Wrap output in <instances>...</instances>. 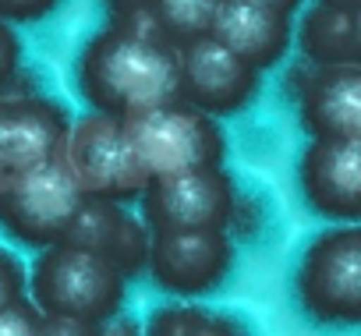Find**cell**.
I'll return each instance as SVG.
<instances>
[{"label": "cell", "instance_id": "cell-1", "mask_svg": "<svg viewBox=\"0 0 361 336\" xmlns=\"http://www.w3.org/2000/svg\"><path fill=\"white\" fill-rule=\"evenodd\" d=\"M75 82L92 110L131 117L177 99V50L145 25L114 22L82 46Z\"/></svg>", "mask_w": 361, "mask_h": 336}, {"label": "cell", "instance_id": "cell-2", "mask_svg": "<svg viewBox=\"0 0 361 336\" xmlns=\"http://www.w3.org/2000/svg\"><path fill=\"white\" fill-rule=\"evenodd\" d=\"M25 294L43 315H68L96 329L124 308L128 276L99 251L57 241L39 248L25 273Z\"/></svg>", "mask_w": 361, "mask_h": 336}, {"label": "cell", "instance_id": "cell-3", "mask_svg": "<svg viewBox=\"0 0 361 336\" xmlns=\"http://www.w3.org/2000/svg\"><path fill=\"white\" fill-rule=\"evenodd\" d=\"M121 120L131 152L149 181L180 170H199V166H224L227 159V135L216 117L202 113L180 96Z\"/></svg>", "mask_w": 361, "mask_h": 336}, {"label": "cell", "instance_id": "cell-4", "mask_svg": "<svg viewBox=\"0 0 361 336\" xmlns=\"http://www.w3.org/2000/svg\"><path fill=\"white\" fill-rule=\"evenodd\" d=\"M301 311L319 325H357L361 318V230L336 223L315 234L294 276Z\"/></svg>", "mask_w": 361, "mask_h": 336}, {"label": "cell", "instance_id": "cell-5", "mask_svg": "<svg viewBox=\"0 0 361 336\" xmlns=\"http://www.w3.org/2000/svg\"><path fill=\"white\" fill-rule=\"evenodd\" d=\"M64 163L78 188L92 199L110 202H138L142 188L149 185L142 163L131 152V142L124 135V120L114 113H85L71 120L64 138Z\"/></svg>", "mask_w": 361, "mask_h": 336}, {"label": "cell", "instance_id": "cell-6", "mask_svg": "<svg viewBox=\"0 0 361 336\" xmlns=\"http://www.w3.org/2000/svg\"><path fill=\"white\" fill-rule=\"evenodd\" d=\"M138 202L149 230H231L238 213V192L224 166L152 178Z\"/></svg>", "mask_w": 361, "mask_h": 336}, {"label": "cell", "instance_id": "cell-7", "mask_svg": "<svg viewBox=\"0 0 361 336\" xmlns=\"http://www.w3.org/2000/svg\"><path fill=\"white\" fill-rule=\"evenodd\" d=\"M82 202L85 192L71 178L64 156H57L0 192V227L18 244L39 251L64 237Z\"/></svg>", "mask_w": 361, "mask_h": 336}, {"label": "cell", "instance_id": "cell-8", "mask_svg": "<svg viewBox=\"0 0 361 336\" xmlns=\"http://www.w3.org/2000/svg\"><path fill=\"white\" fill-rule=\"evenodd\" d=\"M234 241L227 230H149L145 273L170 297H206L227 283Z\"/></svg>", "mask_w": 361, "mask_h": 336}, {"label": "cell", "instance_id": "cell-9", "mask_svg": "<svg viewBox=\"0 0 361 336\" xmlns=\"http://www.w3.org/2000/svg\"><path fill=\"white\" fill-rule=\"evenodd\" d=\"M262 71L227 50L220 39L202 36L177 50V96L209 117H234L255 103Z\"/></svg>", "mask_w": 361, "mask_h": 336}, {"label": "cell", "instance_id": "cell-10", "mask_svg": "<svg viewBox=\"0 0 361 336\" xmlns=\"http://www.w3.org/2000/svg\"><path fill=\"white\" fill-rule=\"evenodd\" d=\"M71 113L50 96L0 92V192L64 152Z\"/></svg>", "mask_w": 361, "mask_h": 336}, {"label": "cell", "instance_id": "cell-11", "mask_svg": "<svg viewBox=\"0 0 361 336\" xmlns=\"http://www.w3.org/2000/svg\"><path fill=\"white\" fill-rule=\"evenodd\" d=\"M308 138H361V64H298L287 75Z\"/></svg>", "mask_w": 361, "mask_h": 336}, {"label": "cell", "instance_id": "cell-12", "mask_svg": "<svg viewBox=\"0 0 361 336\" xmlns=\"http://www.w3.org/2000/svg\"><path fill=\"white\" fill-rule=\"evenodd\" d=\"M308 209L333 223L361 216V138H312L298 163Z\"/></svg>", "mask_w": 361, "mask_h": 336}, {"label": "cell", "instance_id": "cell-13", "mask_svg": "<svg viewBox=\"0 0 361 336\" xmlns=\"http://www.w3.org/2000/svg\"><path fill=\"white\" fill-rule=\"evenodd\" d=\"M61 241H71V244H82V248L106 255L124 276L145 273L149 227L142 223V216L128 213L124 202L85 195L82 209L75 213V220H71V227L64 230Z\"/></svg>", "mask_w": 361, "mask_h": 336}, {"label": "cell", "instance_id": "cell-14", "mask_svg": "<svg viewBox=\"0 0 361 336\" xmlns=\"http://www.w3.org/2000/svg\"><path fill=\"white\" fill-rule=\"evenodd\" d=\"M209 36L220 39L227 50H234L241 61H248L255 71H273L290 50L294 22L287 11L220 0Z\"/></svg>", "mask_w": 361, "mask_h": 336}, {"label": "cell", "instance_id": "cell-15", "mask_svg": "<svg viewBox=\"0 0 361 336\" xmlns=\"http://www.w3.org/2000/svg\"><path fill=\"white\" fill-rule=\"evenodd\" d=\"M290 46L308 64H361V15L312 4L294 25Z\"/></svg>", "mask_w": 361, "mask_h": 336}, {"label": "cell", "instance_id": "cell-16", "mask_svg": "<svg viewBox=\"0 0 361 336\" xmlns=\"http://www.w3.org/2000/svg\"><path fill=\"white\" fill-rule=\"evenodd\" d=\"M216 8H220V0H142L128 18H114V22L145 25L163 43L180 50V46H188V43L209 36Z\"/></svg>", "mask_w": 361, "mask_h": 336}, {"label": "cell", "instance_id": "cell-17", "mask_svg": "<svg viewBox=\"0 0 361 336\" xmlns=\"http://www.w3.org/2000/svg\"><path fill=\"white\" fill-rule=\"evenodd\" d=\"M145 332L152 336H224V332H238V325L195 304H166L152 311V318L145 322Z\"/></svg>", "mask_w": 361, "mask_h": 336}, {"label": "cell", "instance_id": "cell-18", "mask_svg": "<svg viewBox=\"0 0 361 336\" xmlns=\"http://www.w3.org/2000/svg\"><path fill=\"white\" fill-rule=\"evenodd\" d=\"M43 311L22 294L8 304H0V336H36Z\"/></svg>", "mask_w": 361, "mask_h": 336}, {"label": "cell", "instance_id": "cell-19", "mask_svg": "<svg viewBox=\"0 0 361 336\" xmlns=\"http://www.w3.org/2000/svg\"><path fill=\"white\" fill-rule=\"evenodd\" d=\"M22 57H25V50H22V39H18L15 25L0 18V92H8V85L18 78Z\"/></svg>", "mask_w": 361, "mask_h": 336}, {"label": "cell", "instance_id": "cell-20", "mask_svg": "<svg viewBox=\"0 0 361 336\" xmlns=\"http://www.w3.org/2000/svg\"><path fill=\"white\" fill-rule=\"evenodd\" d=\"M64 0H0V18L11 25H36L50 18Z\"/></svg>", "mask_w": 361, "mask_h": 336}, {"label": "cell", "instance_id": "cell-21", "mask_svg": "<svg viewBox=\"0 0 361 336\" xmlns=\"http://www.w3.org/2000/svg\"><path fill=\"white\" fill-rule=\"evenodd\" d=\"M25 294V262L0 244V304H8Z\"/></svg>", "mask_w": 361, "mask_h": 336}, {"label": "cell", "instance_id": "cell-22", "mask_svg": "<svg viewBox=\"0 0 361 336\" xmlns=\"http://www.w3.org/2000/svg\"><path fill=\"white\" fill-rule=\"evenodd\" d=\"M92 332H99L92 322L68 318V315H43L36 329V336H92Z\"/></svg>", "mask_w": 361, "mask_h": 336}, {"label": "cell", "instance_id": "cell-23", "mask_svg": "<svg viewBox=\"0 0 361 336\" xmlns=\"http://www.w3.org/2000/svg\"><path fill=\"white\" fill-rule=\"evenodd\" d=\"M238 4H255V8H273V11L294 15V11L301 8V0H238Z\"/></svg>", "mask_w": 361, "mask_h": 336}, {"label": "cell", "instance_id": "cell-24", "mask_svg": "<svg viewBox=\"0 0 361 336\" xmlns=\"http://www.w3.org/2000/svg\"><path fill=\"white\" fill-rule=\"evenodd\" d=\"M106 4H110V11H114V18H128L138 4H142V0H106Z\"/></svg>", "mask_w": 361, "mask_h": 336}, {"label": "cell", "instance_id": "cell-25", "mask_svg": "<svg viewBox=\"0 0 361 336\" xmlns=\"http://www.w3.org/2000/svg\"><path fill=\"white\" fill-rule=\"evenodd\" d=\"M315 4H326V8H340V11H354V15H361V0H315Z\"/></svg>", "mask_w": 361, "mask_h": 336}]
</instances>
